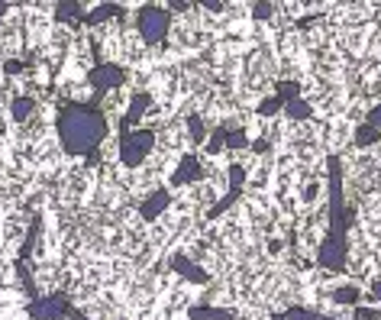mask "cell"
Listing matches in <instances>:
<instances>
[{
  "instance_id": "15",
  "label": "cell",
  "mask_w": 381,
  "mask_h": 320,
  "mask_svg": "<svg viewBox=\"0 0 381 320\" xmlns=\"http://www.w3.org/2000/svg\"><path fill=\"white\" fill-rule=\"evenodd\" d=\"M33 113H36V97H29V94L13 97V104H10V117H13V120H17V123H26Z\"/></svg>"
},
{
  "instance_id": "2",
  "label": "cell",
  "mask_w": 381,
  "mask_h": 320,
  "mask_svg": "<svg viewBox=\"0 0 381 320\" xmlns=\"http://www.w3.org/2000/svg\"><path fill=\"white\" fill-rule=\"evenodd\" d=\"M349 255V210L343 191V165L339 155H330V233L316 249V262L326 272H343Z\"/></svg>"
},
{
  "instance_id": "7",
  "label": "cell",
  "mask_w": 381,
  "mask_h": 320,
  "mask_svg": "<svg viewBox=\"0 0 381 320\" xmlns=\"http://www.w3.org/2000/svg\"><path fill=\"white\" fill-rule=\"evenodd\" d=\"M68 298L65 294H46V298H33L26 304V317L29 320H62L68 317Z\"/></svg>"
},
{
  "instance_id": "5",
  "label": "cell",
  "mask_w": 381,
  "mask_h": 320,
  "mask_svg": "<svg viewBox=\"0 0 381 320\" xmlns=\"http://www.w3.org/2000/svg\"><path fill=\"white\" fill-rule=\"evenodd\" d=\"M126 78H130V71H126L123 65H117V62H103V65H94L91 71H87V85L94 87V107H97V101H101L107 91L126 85Z\"/></svg>"
},
{
  "instance_id": "13",
  "label": "cell",
  "mask_w": 381,
  "mask_h": 320,
  "mask_svg": "<svg viewBox=\"0 0 381 320\" xmlns=\"http://www.w3.org/2000/svg\"><path fill=\"white\" fill-rule=\"evenodd\" d=\"M191 320H236L239 314L232 311V308H210V304H197L187 311Z\"/></svg>"
},
{
  "instance_id": "23",
  "label": "cell",
  "mask_w": 381,
  "mask_h": 320,
  "mask_svg": "<svg viewBox=\"0 0 381 320\" xmlns=\"http://www.w3.org/2000/svg\"><path fill=\"white\" fill-rule=\"evenodd\" d=\"M278 110H285V101H281V97L275 94V97H265V101L259 104V110H255V113H259V117H275Z\"/></svg>"
},
{
  "instance_id": "11",
  "label": "cell",
  "mask_w": 381,
  "mask_h": 320,
  "mask_svg": "<svg viewBox=\"0 0 381 320\" xmlns=\"http://www.w3.org/2000/svg\"><path fill=\"white\" fill-rule=\"evenodd\" d=\"M168 204H171V191H168V188H158V191H152L149 198L139 204V217L152 224V220H158V217L165 214Z\"/></svg>"
},
{
  "instance_id": "12",
  "label": "cell",
  "mask_w": 381,
  "mask_h": 320,
  "mask_svg": "<svg viewBox=\"0 0 381 320\" xmlns=\"http://www.w3.org/2000/svg\"><path fill=\"white\" fill-rule=\"evenodd\" d=\"M123 17V3H97L94 10L84 13V26H101L107 19H117Z\"/></svg>"
},
{
  "instance_id": "24",
  "label": "cell",
  "mask_w": 381,
  "mask_h": 320,
  "mask_svg": "<svg viewBox=\"0 0 381 320\" xmlns=\"http://www.w3.org/2000/svg\"><path fill=\"white\" fill-rule=\"evenodd\" d=\"M226 149H249V136H246V130H230L226 133Z\"/></svg>"
},
{
  "instance_id": "9",
  "label": "cell",
  "mask_w": 381,
  "mask_h": 320,
  "mask_svg": "<svg viewBox=\"0 0 381 320\" xmlns=\"http://www.w3.org/2000/svg\"><path fill=\"white\" fill-rule=\"evenodd\" d=\"M171 272L181 275V278H185V282H191V285H210V272H207V269H201L194 259H187L185 253L171 255Z\"/></svg>"
},
{
  "instance_id": "30",
  "label": "cell",
  "mask_w": 381,
  "mask_h": 320,
  "mask_svg": "<svg viewBox=\"0 0 381 320\" xmlns=\"http://www.w3.org/2000/svg\"><path fill=\"white\" fill-rule=\"evenodd\" d=\"M369 298L381 308V278H372V292H369Z\"/></svg>"
},
{
  "instance_id": "6",
  "label": "cell",
  "mask_w": 381,
  "mask_h": 320,
  "mask_svg": "<svg viewBox=\"0 0 381 320\" xmlns=\"http://www.w3.org/2000/svg\"><path fill=\"white\" fill-rule=\"evenodd\" d=\"M246 178H249V169L242 165V162H232L230 165V171H226V194L220 201H217L214 208H210V217H220V214H226V210L236 204V201L242 198V188H246Z\"/></svg>"
},
{
  "instance_id": "20",
  "label": "cell",
  "mask_w": 381,
  "mask_h": 320,
  "mask_svg": "<svg viewBox=\"0 0 381 320\" xmlns=\"http://www.w3.org/2000/svg\"><path fill=\"white\" fill-rule=\"evenodd\" d=\"M359 298H362V292H359L355 285H339V288H333V301L336 304H349V308H355Z\"/></svg>"
},
{
  "instance_id": "22",
  "label": "cell",
  "mask_w": 381,
  "mask_h": 320,
  "mask_svg": "<svg viewBox=\"0 0 381 320\" xmlns=\"http://www.w3.org/2000/svg\"><path fill=\"white\" fill-rule=\"evenodd\" d=\"M288 320H336V317H326V314H316V311H307V308H288L285 311Z\"/></svg>"
},
{
  "instance_id": "21",
  "label": "cell",
  "mask_w": 381,
  "mask_h": 320,
  "mask_svg": "<svg viewBox=\"0 0 381 320\" xmlns=\"http://www.w3.org/2000/svg\"><path fill=\"white\" fill-rule=\"evenodd\" d=\"M226 133H230V130H226V126H220V130H217L214 136L204 142V152H207V155H217V152L226 149Z\"/></svg>"
},
{
  "instance_id": "25",
  "label": "cell",
  "mask_w": 381,
  "mask_h": 320,
  "mask_svg": "<svg viewBox=\"0 0 381 320\" xmlns=\"http://www.w3.org/2000/svg\"><path fill=\"white\" fill-rule=\"evenodd\" d=\"M278 97L288 104V101H298L300 97V85L298 81H278Z\"/></svg>"
},
{
  "instance_id": "27",
  "label": "cell",
  "mask_w": 381,
  "mask_h": 320,
  "mask_svg": "<svg viewBox=\"0 0 381 320\" xmlns=\"http://www.w3.org/2000/svg\"><path fill=\"white\" fill-rule=\"evenodd\" d=\"M271 13H275V3H265V0L252 7V17L255 19H271Z\"/></svg>"
},
{
  "instance_id": "28",
  "label": "cell",
  "mask_w": 381,
  "mask_h": 320,
  "mask_svg": "<svg viewBox=\"0 0 381 320\" xmlns=\"http://www.w3.org/2000/svg\"><path fill=\"white\" fill-rule=\"evenodd\" d=\"M23 68H26V62H17V58H10V62H3V71H7V75H19Z\"/></svg>"
},
{
  "instance_id": "8",
  "label": "cell",
  "mask_w": 381,
  "mask_h": 320,
  "mask_svg": "<svg viewBox=\"0 0 381 320\" xmlns=\"http://www.w3.org/2000/svg\"><path fill=\"white\" fill-rule=\"evenodd\" d=\"M204 178V162H201V155H194V152H187V155H181V162H178V169L171 171V188H185V185H197V181Z\"/></svg>"
},
{
  "instance_id": "1",
  "label": "cell",
  "mask_w": 381,
  "mask_h": 320,
  "mask_svg": "<svg viewBox=\"0 0 381 320\" xmlns=\"http://www.w3.org/2000/svg\"><path fill=\"white\" fill-rule=\"evenodd\" d=\"M107 130V117L94 104H62L58 110V140L68 155H87V162H97Z\"/></svg>"
},
{
  "instance_id": "3",
  "label": "cell",
  "mask_w": 381,
  "mask_h": 320,
  "mask_svg": "<svg viewBox=\"0 0 381 320\" xmlns=\"http://www.w3.org/2000/svg\"><path fill=\"white\" fill-rule=\"evenodd\" d=\"M136 29L146 46H158L165 42L168 29H171V10L168 7H158V3H142L136 10Z\"/></svg>"
},
{
  "instance_id": "32",
  "label": "cell",
  "mask_w": 381,
  "mask_h": 320,
  "mask_svg": "<svg viewBox=\"0 0 381 320\" xmlns=\"http://www.w3.org/2000/svg\"><path fill=\"white\" fill-rule=\"evenodd\" d=\"M249 149L255 152V155H262V152H269V142H265V140H259V142H249Z\"/></svg>"
},
{
  "instance_id": "17",
  "label": "cell",
  "mask_w": 381,
  "mask_h": 320,
  "mask_svg": "<svg viewBox=\"0 0 381 320\" xmlns=\"http://www.w3.org/2000/svg\"><path fill=\"white\" fill-rule=\"evenodd\" d=\"M39 236H42V217H36V220L29 224L26 243H23V249H19V259H29V255H33V249L39 246Z\"/></svg>"
},
{
  "instance_id": "14",
  "label": "cell",
  "mask_w": 381,
  "mask_h": 320,
  "mask_svg": "<svg viewBox=\"0 0 381 320\" xmlns=\"http://www.w3.org/2000/svg\"><path fill=\"white\" fill-rule=\"evenodd\" d=\"M84 13H87V10H84L81 3H75V0H62V3H56V19L58 23H84Z\"/></svg>"
},
{
  "instance_id": "31",
  "label": "cell",
  "mask_w": 381,
  "mask_h": 320,
  "mask_svg": "<svg viewBox=\"0 0 381 320\" xmlns=\"http://www.w3.org/2000/svg\"><path fill=\"white\" fill-rule=\"evenodd\" d=\"M165 7L175 10V13H185V10H191V3H187V0H168Z\"/></svg>"
},
{
  "instance_id": "33",
  "label": "cell",
  "mask_w": 381,
  "mask_h": 320,
  "mask_svg": "<svg viewBox=\"0 0 381 320\" xmlns=\"http://www.w3.org/2000/svg\"><path fill=\"white\" fill-rule=\"evenodd\" d=\"M201 7H204V10H214V13H217V10H223L226 3H214V0H204V3H201Z\"/></svg>"
},
{
  "instance_id": "35",
  "label": "cell",
  "mask_w": 381,
  "mask_h": 320,
  "mask_svg": "<svg viewBox=\"0 0 381 320\" xmlns=\"http://www.w3.org/2000/svg\"><path fill=\"white\" fill-rule=\"evenodd\" d=\"M271 320H288V317L285 314H271Z\"/></svg>"
},
{
  "instance_id": "34",
  "label": "cell",
  "mask_w": 381,
  "mask_h": 320,
  "mask_svg": "<svg viewBox=\"0 0 381 320\" xmlns=\"http://www.w3.org/2000/svg\"><path fill=\"white\" fill-rule=\"evenodd\" d=\"M68 317H71V320H87L81 311H78V308H68Z\"/></svg>"
},
{
  "instance_id": "29",
  "label": "cell",
  "mask_w": 381,
  "mask_h": 320,
  "mask_svg": "<svg viewBox=\"0 0 381 320\" xmlns=\"http://www.w3.org/2000/svg\"><path fill=\"white\" fill-rule=\"evenodd\" d=\"M365 123H369V126H375V130L381 133V104L372 107V113H369V120H365Z\"/></svg>"
},
{
  "instance_id": "4",
  "label": "cell",
  "mask_w": 381,
  "mask_h": 320,
  "mask_svg": "<svg viewBox=\"0 0 381 320\" xmlns=\"http://www.w3.org/2000/svg\"><path fill=\"white\" fill-rule=\"evenodd\" d=\"M155 149V133L152 130H120V162L126 169H139L142 162Z\"/></svg>"
},
{
  "instance_id": "10",
  "label": "cell",
  "mask_w": 381,
  "mask_h": 320,
  "mask_svg": "<svg viewBox=\"0 0 381 320\" xmlns=\"http://www.w3.org/2000/svg\"><path fill=\"white\" fill-rule=\"evenodd\" d=\"M149 107H152V94H149V91L133 94L130 107H126V113H123V130H136V126H139V120L149 113Z\"/></svg>"
},
{
  "instance_id": "26",
  "label": "cell",
  "mask_w": 381,
  "mask_h": 320,
  "mask_svg": "<svg viewBox=\"0 0 381 320\" xmlns=\"http://www.w3.org/2000/svg\"><path fill=\"white\" fill-rule=\"evenodd\" d=\"M353 320H381V308H362V304H355Z\"/></svg>"
},
{
  "instance_id": "16",
  "label": "cell",
  "mask_w": 381,
  "mask_h": 320,
  "mask_svg": "<svg viewBox=\"0 0 381 320\" xmlns=\"http://www.w3.org/2000/svg\"><path fill=\"white\" fill-rule=\"evenodd\" d=\"M285 117H288V120H294V123L310 120V117H314V107L307 104L304 97H298V101H288V104H285Z\"/></svg>"
},
{
  "instance_id": "18",
  "label": "cell",
  "mask_w": 381,
  "mask_h": 320,
  "mask_svg": "<svg viewBox=\"0 0 381 320\" xmlns=\"http://www.w3.org/2000/svg\"><path fill=\"white\" fill-rule=\"evenodd\" d=\"M381 140V133L375 130V126H369V123H362V126H355V136L353 142L359 146V149H369V146H375V142Z\"/></svg>"
},
{
  "instance_id": "19",
  "label": "cell",
  "mask_w": 381,
  "mask_h": 320,
  "mask_svg": "<svg viewBox=\"0 0 381 320\" xmlns=\"http://www.w3.org/2000/svg\"><path fill=\"white\" fill-rule=\"evenodd\" d=\"M187 136H191L194 146H204L207 142V126H204V120H201L197 113H187Z\"/></svg>"
}]
</instances>
